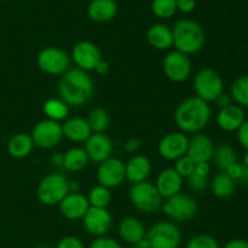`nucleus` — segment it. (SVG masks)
Listing matches in <instances>:
<instances>
[{"mask_svg":"<svg viewBox=\"0 0 248 248\" xmlns=\"http://www.w3.org/2000/svg\"><path fill=\"white\" fill-rule=\"evenodd\" d=\"M93 92L91 77L80 68L68 69L58 84V93L67 106L81 107L91 99Z\"/></svg>","mask_w":248,"mask_h":248,"instance_id":"nucleus-1","label":"nucleus"},{"mask_svg":"<svg viewBox=\"0 0 248 248\" xmlns=\"http://www.w3.org/2000/svg\"><path fill=\"white\" fill-rule=\"evenodd\" d=\"M210 119V106L196 96L184 99L174 111V123L183 133H199L208 125Z\"/></svg>","mask_w":248,"mask_h":248,"instance_id":"nucleus-2","label":"nucleus"},{"mask_svg":"<svg viewBox=\"0 0 248 248\" xmlns=\"http://www.w3.org/2000/svg\"><path fill=\"white\" fill-rule=\"evenodd\" d=\"M173 46L186 55L199 52L205 44V33L200 24L194 19L184 18L177 22L172 29Z\"/></svg>","mask_w":248,"mask_h":248,"instance_id":"nucleus-3","label":"nucleus"},{"mask_svg":"<svg viewBox=\"0 0 248 248\" xmlns=\"http://www.w3.org/2000/svg\"><path fill=\"white\" fill-rule=\"evenodd\" d=\"M128 198L138 211L144 213H155L162 205V198L156 186L147 181L132 184L128 190Z\"/></svg>","mask_w":248,"mask_h":248,"instance_id":"nucleus-4","label":"nucleus"},{"mask_svg":"<svg viewBox=\"0 0 248 248\" xmlns=\"http://www.w3.org/2000/svg\"><path fill=\"white\" fill-rule=\"evenodd\" d=\"M69 182L60 173H51L43 178L39 183L36 196L39 201L46 206H53L60 203L69 194Z\"/></svg>","mask_w":248,"mask_h":248,"instance_id":"nucleus-5","label":"nucleus"},{"mask_svg":"<svg viewBox=\"0 0 248 248\" xmlns=\"http://www.w3.org/2000/svg\"><path fill=\"white\" fill-rule=\"evenodd\" d=\"M196 97L205 102L216 101L224 91V82L219 73L211 68H203L194 78Z\"/></svg>","mask_w":248,"mask_h":248,"instance_id":"nucleus-6","label":"nucleus"},{"mask_svg":"<svg viewBox=\"0 0 248 248\" xmlns=\"http://www.w3.org/2000/svg\"><path fill=\"white\" fill-rule=\"evenodd\" d=\"M162 211L174 222H186L195 217L198 213V203L191 196L179 193L166 199L162 205Z\"/></svg>","mask_w":248,"mask_h":248,"instance_id":"nucleus-7","label":"nucleus"},{"mask_svg":"<svg viewBox=\"0 0 248 248\" xmlns=\"http://www.w3.org/2000/svg\"><path fill=\"white\" fill-rule=\"evenodd\" d=\"M152 248H178L182 235L176 224L171 222H159L153 225L147 234Z\"/></svg>","mask_w":248,"mask_h":248,"instance_id":"nucleus-8","label":"nucleus"},{"mask_svg":"<svg viewBox=\"0 0 248 248\" xmlns=\"http://www.w3.org/2000/svg\"><path fill=\"white\" fill-rule=\"evenodd\" d=\"M39 68L50 75L64 74L70 64L69 56L65 51L58 47H46L40 51L36 58Z\"/></svg>","mask_w":248,"mask_h":248,"instance_id":"nucleus-9","label":"nucleus"},{"mask_svg":"<svg viewBox=\"0 0 248 248\" xmlns=\"http://www.w3.org/2000/svg\"><path fill=\"white\" fill-rule=\"evenodd\" d=\"M162 69L167 79L173 82H183L190 77L191 61L186 53L171 51L162 61Z\"/></svg>","mask_w":248,"mask_h":248,"instance_id":"nucleus-10","label":"nucleus"},{"mask_svg":"<svg viewBox=\"0 0 248 248\" xmlns=\"http://www.w3.org/2000/svg\"><path fill=\"white\" fill-rule=\"evenodd\" d=\"M62 125L50 119L38 123L31 131V140L34 144L43 149L55 148L62 140Z\"/></svg>","mask_w":248,"mask_h":248,"instance_id":"nucleus-11","label":"nucleus"},{"mask_svg":"<svg viewBox=\"0 0 248 248\" xmlns=\"http://www.w3.org/2000/svg\"><path fill=\"white\" fill-rule=\"evenodd\" d=\"M125 178V164L116 157H109L106 161L101 162L97 170L99 186L108 189L119 186Z\"/></svg>","mask_w":248,"mask_h":248,"instance_id":"nucleus-12","label":"nucleus"},{"mask_svg":"<svg viewBox=\"0 0 248 248\" xmlns=\"http://www.w3.org/2000/svg\"><path fill=\"white\" fill-rule=\"evenodd\" d=\"M189 138L183 132H171L159 142V154L166 160H178L186 155Z\"/></svg>","mask_w":248,"mask_h":248,"instance_id":"nucleus-13","label":"nucleus"},{"mask_svg":"<svg viewBox=\"0 0 248 248\" xmlns=\"http://www.w3.org/2000/svg\"><path fill=\"white\" fill-rule=\"evenodd\" d=\"M72 57L74 60L75 64L78 68L89 72V70H94L97 63L102 60L101 51L96 44L91 41H79L74 46L72 52Z\"/></svg>","mask_w":248,"mask_h":248,"instance_id":"nucleus-14","label":"nucleus"},{"mask_svg":"<svg viewBox=\"0 0 248 248\" xmlns=\"http://www.w3.org/2000/svg\"><path fill=\"white\" fill-rule=\"evenodd\" d=\"M84 227L89 234L99 236L107 234L111 227V215L107 208L91 207L82 217Z\"/></svg>","mask_w":248,"mask_h":248,"instance_id":"nucleus-15","label":"nucleus"},{"mask_svg":"<svg viewBox=\"0 0 248 248\" xmlns=\"http://www.w3.org/2000/svg\"><path fill=\"white\" fill-rule=\"evenodd\" d=\"M85 143V152L89 159L94 162L106 161L113 153V143L104 133H92Z\"/></svg>","mask_w":248,"mask_h":248,"instance_id":"nucleus-16","label":"nucleus"},{"mask_svg":"<svg viewBox=\"0 0 248 248\" xmlns=\"http://www.w3.org/2000/svg\"><path fill=\"white\" fill-rule=\"evenodd\" d=\"M215 153V144L210 137L202 133H195L191 138H189L186 156L190 157L195 164L208 162L213 157Z\"/></svg>","mask_w":248,"mask_h":248,"instance_id":"nucleus-17","label":"nucleus"},{"mask_svg":"<svg viewBox=\"0 0 248 248\" xmlns=\"http://www.w3.org/2000/svg\"><path fill=\"white\" fill-rule=\"evenodd\" d=\"M89 208L90 203L87 198L79 193H69L60 202L61 213L67 219H80L86 215Z\"/></svg>","mask_w":248,"mask_h":248,"instance_id":"nucleus-18","label":"nucleus"},{"mask_svg":"<svg viewBox=\"0 0 248 248\" xmlns=\"http://www.w3.org/2000/svg\"><path fill=\"white\" fill-rule=\"evenodd\" d=\"M182 186H183V178L177 173L174 169H166L160 172L155 184L157 191L164 199H169L179 194Z\"/></svg>","mask_w":248,"mask_h":248,"instance_id":"nucleus-19","label":"nucleus"},{"mask_svg":"<svg viewBox=\"0 0 248 248\" xmlns=\"http://www.w3.org/2000/svg\"><path fill=\"white\" fill-rule=\"evenodd\" d=\"M245 120H246V116H245L244 109L235 104H230L225 108H222L217 115V125L227 132H234L239 130Z\"/></svg>","mask_w":248,"mask_h":248,"instance_id":"nucleus-20","label":"nucleus"},{"mask_svg":"<svg viewBox=\"0 0 248 248\" xmlns=\"http://www.w3.org/2000/svg\"><path fill=\"white\" fill-rule=\"evenodd\" d=\"M152 172V164L149 159L143 155H136L127 164H125V177L132 184L147 181Z\"/></svg>","mask_w":248,"mask_h":248,"instance_id":"nucleus-21","label":"nucleus"},{"mask_svg":"<svg viewBox=\"0 0 248 248\" xmlns=\"http://www.w3.org/2000/svg\"><path fill=\"white\" fill-rule=\"evenodd\" d=\"M62 131L63 137L77 143L86 142L87 138L92 135L91 127L87 120L81 118H72L65 120V123L62 125Z\"/></svg>","mask_w":248,"mask_h":248,"instance_id":"nucleus-22","label":"nucleus"},{"mask_svg":"<svg viewBox=\"0 0 248 248\" xmlns=\"http://www.w3.org/2000/svg\"><path fill=\"white\" fill-rule=\"evenodd\" d=\"M118 5L115 0H92L87 9L90 18L98 23L109 22L115 17Z\"/></svg>","mask_w":248,"mask_h":248,"instance_id":"nucleus-23","label":"nucleus"},{"mask_svg":"<svg viewBox=\"0 0 248 248\" xmlns=\"http://www.w3.org/2000/svg\"><path fill=\"white\" fill-rule=\"evenodd\" d=\"M119 234L124 241L135 245L140 240L145 239L144 225L137 218L126 217L119 224Z\"/></svg>","mask_w":248,"mask_h":248,"instance_id":"nucleus-24","label":"nucleus"},{"mask_svg":"<svg viewBox=\"0 0 248 248\" xmlns=\"http://www.w3.org/2000/svg\"><path fill=\"white\" fill-rule=\"evenodd\" d=\"M148 43L156 50H169L173 45L172 31L166 24L157 23L149 28L147 33Z\"/></svg>","mask_w":248,"mask_h":248,"instance_id":"nucleus-25","label":"nucleus"},{"mask_svg":"<svg viewBox=\"0 0 248 248\" xmlns=\"http://www.w3.org/2000/svg\"><path fill=\"white\" fill-rule=\"evenodd\" d=\"M33 145L34 142L31 140V136L27 133H17L7 143V150L12 157L23 159L31 154Z\"/></svg>","mask_w":248,"mask_h":248,"instance_id":"nucleus-26","label":"nucleus"},{"mask_svg":"<svg viewBox=\"0 0 248 248\" xmlns=\"http://www.w3.org/2000/svg\"><path fill=\"white\" fill-rule=\"evenodd\" d=\"M235 181L230 178L224 171L216 174L211 182V190L218 199H227L235 193Z\"/></svg>","mask_w":248,"mask_h":248,"instance_id":"nucleus-27","label":"nucleus"},{"mask_svg":"<svg viewBox=\"0 0 248 248\" xmlns=\"http://www.w3.org/2000/svg\"><path fill=\"white\" fill-rule=\"evenodd\" d=\"M89 156L82 148H72L63 155V167L67 171H81L89 162Z\"/></svg>","mask_w":248,"mask_h":248,"instance_id":"nucleus-28","label":"nucleus"},{"mask_svg":"<svg viewBox=\"0 0 248 248\" xmlns=\"http://www.w3.org/2000/svg\"><path fill=\"white\" fill-rule=\"evenodd\" d=\"M212 159L218 169L225 171L230 165L236 162V154H235V150L232 145L220 144L219 147L215 148Z\"/></svg>","mask_w":248,"mask_h":248,"instance_id":"nucleus-29","label":"nucleus"},{"mask_svg":"<svg viewBox=\"0 0 248 248\" xmlns=\"http://www.w3.org/2000/svg\"><path fill=\"white\" fill-rule=\"evenodd\" d=\"M230 97L237 106L248 108V75H241L235 79L230 87Z\"/></svg>","mask_w":248,"mask_h":248,"instance_id":"nucleus-30","label":"nucleus"},{"mask_svg":"<svg viewBox=\"0 0 248 248\" xmlns=\"http://www.w3.org/2000/svg\"><path fill=\"white\" fill-rule=\"evenodd\" d=\"M68 111H69V108L62 99L50 98L44 103V113L47 115L50 120L58 123L60 120L67 118Z\"/></svg>","mask_w":248,"mask_h":248,"instance_id":"nucleus-31","label":"nucleus"},{"mask_svg":"<svg viewBox=\"0 0 248 248\" xmlns=\"http://www.w3.org/2000/svg\"><path fill=\"white\" fill-rule=\"evenodd\" d=\"M87 123L91 127L92 133H103L108 128L110 118L103 108H94L90 111Z\"/></svg>","mask_w":248,"mask_h":248,"instance_id":"nucleus-32","label":"nucleus"},{"mask_svg":"<svg viewBox=\"0 0 248 248\" xmlns=\"http://www.w3.org/2000/svg\"><path fill=\"white\" fill-rule=\"evenodd\" d=\"M87 200H89V203L91 207L107 208V206L111 201V194L109 191V189L106 188V186H97L91 189Z\"/></svg>","mask_w":248,"mask_h":248,"instance_id":"nucleus-33","label":"nucleus"},{"mask_svg":"<svg viewBox=\"0 0 248 248\" xmlns=\"http://www.w3.org/2000/svg\"><path fill=\"white\" fill-rule=\"evenodd\" d=\"M152 11L159 18H170L177 11L176 0H153Z\"/></svg>","mask_w":248,"mask_h":248,"instance_id":"nucleus-34","label":"nucleus"},{"mask_svg":"<svg viewBox=\"0 0 248 248\" xmlns=\"http://www.w3.org/2000/svg\"><path fill=\"white\" fill-rule=\"evenodd\" d=\"M186 248H219L217 240L211 235H196L186 245Z\"/></svg>","mask_w":248,"mask_h":248,"instance_id":"nucleus-35","label":"nucleus"},{"mask_svg":"<svg viewBox=\"0 0 248 248\" xmlns=\"http://www.w3.org/2000/svg\"><path fill=\"white\" fill-rule=\"evenodd\" d=\"M195 165L196 164L190 159V157L184 155V156H182L181 159L177 160L174 170H176V172L182 177V178H183V177H186H186L190 176V174L194 172V170H195Z\"/></svg>","mask_w":248,"mask_h":248,"instance_id":"nucleus-36","label":"nucleus"},{"mask_svg":"<svg viewBox=\"0 0 248 248\" xmlns=\"http://www.w3.org/2000/svg\"><path fill=\"white\" fill-rule=\"evenodd\" d=\"M186 184H188L189 189H191L193 191H202L207 188L208 177L200 176L194 171L190 176L186 177Z\"/></svg>","mask_w":248,"mask_h":248,"instance_id":"nucleus-37","label":"nucleus"},{"mask_svg":"<svg viewBox=\"0 0 248 248\" xmlns=\"http://www.w3.org/2000/svg\"><path fill=\"white\" fill-rule=\"evenodd\" d=\"M90 248H121V246L116 240L101 236L92 242Z\"/></svg>","mask_w":248,"mask_h":248,"instance_id":"nucleus-38","label":"nucleus"},{"mask_svg":"<svg viewBox=\"0 0 248 248\" xmlns=\"http://www.w3.org/2000/svg\"><path fill=\"white\" fill-rule=\"evenodd\" d=\"M56 248H84V245L79 239L74 236H65L60 240Z\"/></svg>","mask_w":248,"mask_h":248,"instance_id":"nucleus-39","label":"nucleus"},{"mask_svg":"<svg viewBox=\"0 0 248 248\" xmlns=\"http://www.w3.org/2000/svg\"><path fill=\"white\" fill-rule=\"evenodd\" d=\"M237 140L240 144L248 150V120H245V123L237 130Z\"/></svg>","mask_w":248,"mask_h":248,"instance_id":"nucleus-40","label":"nucleus"},{"mask_svg":"<svg viewBox=\"0 0 248 248\" xmlns=\"http://www.w3.org/2000/svg\"><path fill=\"white\" fill-rule=\"evenodd\" d=\"M242 169H244V165L239 164V162H234V164L230 165L224 172L230 177V178H232L235 182H236L239 181V178L241 177Z\"/></svg>","mask_w":248,"mask_h":248,"instance_id":"nucleus-41","label":"nucleus"},{"mask_svg":"<svg viewBox=\"0 0 248 248\" xmlns=\"http://www.w3.org/2000/svg\"><path fill=\"white\" fill-rule=\"evenodd\" d=\"M177 2V10L184 12V14H189V12L194 11L196 6V0H176Z\"/></svg>","mask_w":248,"mask_h":248,"instance_id":"nucleus-42","label":"nucleus"},{"mask_svg":"<svg viewBox=\"0 0 248 248\" xmlns=\"http://www.w3.org/2000/svg\"><path fill=\"white\" fill-rule=\"evenodd\" d=\"M125 150L128 153H136L140 147V140L138 138H131L125 143Z\"/></svg>","mask_w":248,"mask_h":248,"instance_id":"nucleus-43","label":"nucleus"},{"mask_svg":"<svg viewBox=\"0 0 248 248\" xmlns=\"http://www.w3.org/2000/svg\"><path fill=\"white\" fill-rule=\"evenodd\" d=\"M194 171H195L196 173L200 174V176L208 177V174H210V171H211L210 164H208V162H201V164H196L195 170H194Z\"/></svg>","mask_w":248,"mask_h":248,"instance_id":"nucleus-44","label":"nucleus"},{"mask_svg":"<svg viewBox=\"0 0 248 248\" xmlns=\"http://www.w3.org/2000/svg\"><path fill=\"white\" fill-rule=\"evenodd\" d=\"M223 248H248V244L246 240L234 239L230 240L229 242H227Z\"/></svg>","mask_w":248,"mask_h":248,"instance_id":"nucleus-45","label":"nucleus"},{"mask_svg":"<svg viewBox=\"0 0 248 248\" xmlns=\"http://www.w3.org/2000/svg\"><path fill=\"white\" fill-rule=\"evenodd\" d=\"M215 102H217L219 109H222V108H225V107H228L232 104V97H230V94H227L223 92V93L220 94V96L218 97Z\"/></svg>","mask_w":248,"mask_h":248,"instance_id":"nucleus-46","label":"nucleus"},{"mask_svg":"<svg viewBox=\"0 0 248 248\" xmlns=\"http://www.w3.org/2000/svg\"><path fill=\"white\" fill-rule=\"evenodd\" d=\"M109 69H110V65H109L108 62H106V61L103 60L99 61V62L97 63L96 68H94V70H96L99 75H106L107 73L109 72Z\"/></svg>","mask_w":248,"mask_h":248,"instance_id":"nucleus-47","label":"nucleus"},{"mask_svg":"<svg viewBox=\"0 0 248 248\" xmlns=\"http://www.w3.org/2000/svg\"><path fill=\"white\" fill-rule=\"evenodd\" d=\"M51 160H52V164H55L56 166H63V155L60 154V153L53 154Z\"/></svg>","mask_w":248,"mask_h":248,"instance_id":"nucleus-48","label":"nucleus"},{"mask_svg":"<svg viewBox=\"0 0 248 248\" xmlns=\"http://www.w3.org/2000/svg\"><path fill=\"white\" fill-rule=\"evenodd\" d=\"M241 184H248V167L244 166V169H242V173H241V177L239 178V181Z\"/></svg>","mask_w":248,"mask_h":248,"instance_id":"nucleus-49","label":"nucleus"},{"mask_svg":"<svg viewBox=\"0 0 248 248\" xmlns=\"http://www.w3.org/2000/svg\"><path fill=\"white\" fill-rule=\"evenodd\" d=\"M68 186H69V193H79L80 184L78 182H69Z\"/></svg>","mask_w":248,"mask_h":248,"instance_id":"nucleus-50","label":"nucleus"},{"mask_svg":"<svg viewBox=\"0 0 248 248\" xmlns=\"http://www.w3.org/2000/svg\"><path fill=\"white\" fill-rule=\"evenodd\" d=\"M133 246H135V248H152V247H150L149 241H148L147 239L140 240V241H138L137 244H135Z\"/></svg>","mask_w":248,"mask_h":248,"instance_id":"nucleus-51","label":"nucleus"},{"mask_svg":"<svg viewBox=\"0 0 248 248\" xmlns=\"http://www.w3.org/2000/svg\"><path fill=\"white\" fill-rule=\"evenodd\" d=\"M244 166H246V167H248V150L246 152V154H245V156H244Z\"/></svg>","mask_w":248,"mask_h":248,"instance_id":"nucleus-52","label":"nucleus"},{"mask_svg":"<svg viewBox=\"0 0 248 248\" xmlns=\"http://www.w3.org/2000/svg\"><path fill=\"white\" fill-rule=\"evenodd\" d=\"M247 244H248V240H247Z\"/></svg>","mask_w":248,"mask_h":248,"instance_id":"nucleus-53","label":"nucleus"}]
</instances>
